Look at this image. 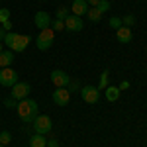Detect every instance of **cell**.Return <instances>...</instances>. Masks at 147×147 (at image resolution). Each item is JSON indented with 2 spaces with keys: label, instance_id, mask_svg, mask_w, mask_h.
Masks as SVG:
<instances>
[{
  "label": "cell",
  "instance_id": "29",
  "mask_svg": "<svg viewBox=\"0 0 147 147\" xmlns=\"http://www.w3.org/2000/svg\"><path fill=\"white\" fill-rule=\"evenodd\" d=\"M86 4H88V6H92V8H96V6L100 4V0H86Z\"/></svg>",
  "mask_w": 147,
  "mask_h": 147
},
{
  "label": "cell",
  "instance_id": "13",
  "mask_svg": "<svg viewBox=\"0 0 147 147\" xmlns=\"http://www.w3.org/2000/svg\"><path fill=\"white\" fill-rule=\"evenodd\" d=\"M131 37H134L131 28L122 26V28H118V30H116V39H118L120 43H129V41H131Z\"/></svg>",
  "mask_w": 147,
  "mask_h": 147
},
{
  "label": "cell",
  "instance_id": "14",
  "mask_svg": "<svg viewBox=\"0 0 147 147\" xmlns=\"http://www.w3.org/2000/svg\"><path fill=\"white\" fill-rule=\"evenodd\" d=\"M120 88L118 86H106V90H104V96H106V100L108 102H116V100H120Z\"/></svg>",
  "mask_w": 147,
  "mask_h": 147
},
{
  "label": "cell",
  "instance_id": "4",
  "mask_svg": "<svg viewBox=\"0 0 147 147\" xmlns=\"http://www.w3.org/2000/svg\"><path fill=\"white\" fill-rule=\"evenodd\" d=\"M32 127H34L35 134H39V136H47V134L51 131L53 124H51V118H49V116H37L34 122H32Z\"/></svg>",
  "mask_w": 147,
  "mask_h": 147
},
{
  "label": "cell",
  "instance_id": "23",
  "mask_svg": "<svg viewBox=\"0 0 147 147\" xmlns=\"http://www.w3.org/2000/svg\"><path fill=\"white\" fill-rule=\"evenodd\" d=\"M96 10L100 12V14H104V12L110 10V0H100V4L96 6Z\"/></svg>",
  "mask_w": 147,
  "mask_h": 147
},
{
  "label": "cell",
  "instance_id": "6",
  "mask_svg": "<svg viewBox=\"0 0 147 147\" xmlns=\"http://www.w3.org/2000/svg\"><path fill=\"white\" fill-rule=\"evenodd\" d=\"M49 79H51V82L55 84V88H67L69 82H71V77H69L65 71H61V69H55V71H51Z\"/></svg>",
  "mask_w": 147,
  "mask_h": 147
},
{
  "label": "cell",
  "instance_id": "30",
  "mask_svg": "<svg viewBox=\"0 0 147 147\" xmlns=\"http://www.w3.org/2000/svg\"><path fill=\"white\" fill-rule=\"evenodd\" d=\"M127 86H129V82H127V80H122V82H120V86H118V88H120V90H125V88H127Z\"/></svg>",
  "mask_w": 147,
  "mask_h": 147
},
{
  "label": "cell",
  "instance_id": "3",
  "mask_svg": "<svg viewBox=\"0 0 147 147\" xmlns=\"http://www.w3.org/2000/svg\"><path fill=\"white\" fill-rule=\"evenodd\" d=\"M53 39H55V32L51 28H45V30H41L39 35L35 37V45H37L39 51H47L49 47L53 45Z\"/></svg>",
  "mask_w": 147,
  "mask_h": 147
},
{
  "label": "cell",
  "instance_id": "27",
  "mask_svg": "<svg viewBox=\"0 0 147 147\" xmlns=\"http://www.w3.org/2000/svg\"><path fill=\"white\" fill-rule=\"evenodd\" d=\"M67 90H69V92H73V90L79 92V90H80V84L77 82V80H71V82H69V86H67Z\"/></svg>",
  "mask_w": 147,
  "mask_h": 147
},
{
  "label": "cell",
  "instance_id": "32",
  "mask_svg": "<svg viewBox=\"0 0 147 147\" xmlns=\"http://www.w3.org/2000/svg\"><path fill=\"white\" fill-rule=\"evenodd\" d=\"M4 37H6V32H4V28L0 26V41H4Z\"/></svg>",
  "mask_w": 147,
  "mask_h": 147
},
{
  "label": "cell",
  "instance_id": "10",
  "mask_svg": "<svg viewBox=\"0 0 147 147\" xmlns=\"http://www.w3.org/2000/svg\"><path fill=\"white\" fill-rule=\"evenodd\" d=\"M34 24H35V28H39V32L45 30V28H51V16H49V12H43V10L35 12Z\"/></svg>",
  "mask_w": 147,
  "mask_h": 147
},
{
  "label": "cell",
  "instance_id": "35",
  "mask_svg": "<svg viewBox=\"0 0 147 147\" xmlns=\"http://www.w3.org/2000/svg\"><path fill=\"white\" fill-rule=\"evenodd\" d=\"M41 2H45V0H41Z\"/></svg>",
  "mask_w": 147,
  "mask_h": 147
},
{
  "label": "cell",
  "instance_id": "15",
  "mask_svg": "<svg viewBox=\"0 0 147 147\" xmlns=\"http://www.w3.org/2000/svg\"><path fill=\"white\" fill-rule=\"evenodd\" d=\"M12 61H14V51H2L0 53V69L10 67Z\"/></svg>",
  "mask_w": 147,
  "mask_h": 147
},
{
  "label": "cell",
  "instance_id": "28",
  "mask_svg": "<svg viewBox=\"0 0 147 147\" xmlns=\"http://www.w3.org/2000/svg\"><path fill=\"white\" fill-rule=\"evenodd\" d=\"M2 28H4V32L8 34V32L12 30V22H10V20H8V22H4V24H2Z\"/></svg>",
  "mask_w": 147,
  "mask_h": 147
},
{
  "label": "cell",
  "instance_id": "7",
  "mask_svg": "<svg viewBox=\"0 0 147 147\" xmlns=\"http://www.w3.org/2000/svg\"><path fill=\"white\" fill-rule=\"evenodd\" d=\"M30 90H32V86L28 84V82H16L14 86H12V92H10V98H14L16 102L24 100V98H28V94H30Z\"/></svg>",
  "mask_w": 147,
  "mask_h": 147
},
{
  "label": "cell",
  "instance_id": "24",
  "mask_svg": "<svg viewBox=\"0 0 147 147\" xmlns=\"http://www.w3.org/2000/svg\"><path fill=\"white\" fill-rule=\"evenodd\" d=\"M51 30H53V32H63V30H65V22H63V20L51 22Z\"/></svg>",
  "mask_w": 147,
  "mask_h": 147
},
{
  "label": "cell",
  "instance_id": "22",
  "mask_svg": "<svg viewBox=\"0 0 147 147\" xmlns=\"http://www.w3.org/2000/svg\"><path fill=\"white\" fill-rule=\"evenodd\" d=\"M122 24H124L125 28H131V26L136 24V16H131V14H127V16H124V18H122Z\"/></svg>",
  "mask_w": 147,
  "mask_h": 147
},
{
  "label": "cell",
  "instance_id": "19",
  "mask_svg": "<svg viewBox=\"0 0 147 147\" xmlns=\"http://www.w3.org/2000/svg\"><path fill=\"white\" fill-rule=\"evenodd\" d=\"M69 8H65V6H59V8H57V20H63V22H65V18H67L69 16Z\"/></svg>",
  "mask_w": 147,
  "mask_h": 147
},
{
  "label": "cell",
  "instance_id": "21",
  "mask_svg": "<svg viewBox=\"0 0 147 147\" xmlns=\"http://www.w3.org/2000/svg\"><path fill=\"white\" fill-rule=\"evenodd\" d=\"M10 141H12L10 131H0V145H8Z\"/></svg>",
  "mask_w": 147,
  "mask_h": 147
},
{
  "label": "cell",
  "instance_id": "12",
  "mask_svg": "<svg viewBox=\"0 0 147 147\" xmlns=\"http://www.w3.org/2000/svg\"><path fill=\"white\" fill-rule=\"evenodd\" d=\"M71 12H73V16H86V12H88V4H86V0H73V6H71Z\"/></svg>",
  "mask_w": 147,
  "mask_h": 147
},
{
  "label": "cell",
  "instance_id": "20",
  "mask_svg": "<svg viewBox=\"0 0 147 147\" xmlns=\"http://www.w3.org/2000/svg\"><path fill=\"white\" fill-rule=\"evenodd\" d=\"M10 14H12V12L8 10V8H0V26L10 20Z\"/></svg>",
  "mask_w": 147,
  "mask_h": 147
},
{
  "label": "cell",
  "instance_id": "2",
  "mask_svg": "<svg viewBox=\"0 0 147 147\" xmlns=\"http://www.w3.org/2000/svg\"><path fill=\"white\" fill-rule=\"evenodd\" d=\"M30 35H24V34H14V32H8L6 34V37H4V45L10 47V51H14V53H22V51H26V47L30 45Z\"/></svg>",
  "mask_w": 147,
  "mask_h": 147
},
{
  "label": "cell",
  "instance_id": "25",
  "mask_svg": "<svg viewBox=\"0 0 147 147\" xmlns=\"http://www.w3.org/2000/svg\"><path fill=\"white\" fill-rule=\"evenodd\" d=\"M110 26H112L114 30L122 28V26H124V24H122V18H116V16H112V18H110Z\"/></svg>",
  "mask_w": 147,
  "mask_h": 147
},
{
  "label": "cell",
  "instance_id": "34",
  "mask_svg": "<svg viewBox=\"0 0 147 147\" xmlns=\"http://www.w3.org/2000/svg\"><path fill=\"white\" fill-rule=\"evenodd\" d=\"M0 147H6V145H0Z\"/></svg>",
  "mask_w": 147,
  "mask_h": 147
},
{
  "label": "cell",
  "instance_id": "26",
  "mask_svg": "<svg viewBox=\"0 0 147 147\" xmlns=\"http://www.w3.org/2000/svg\"><path fill=\"white\" fill-rule=\"evenodd\" d=\"M4 106H6L8 110H14V108L18 106V102L14 100V98H6V100H4Z\"/></svg>",
  "mask_w": 147,
  "mask_h": 147
},
{
  "label": "cell",
  "instance_id": "9",
  "mask_svg": "<svg viewBox=\"0 0 147 147\" xmlns=\"http://www.w3.org/2000/svg\"><path fill=\"white\" fill-rule=\"evenodd\" d=\"M51 98H53V102H55L57 106H67L69 102H71V92L67 88H55Z\"/></svg>",
  "mask_w": 147,
  "mask_h": 147
},
{
  "label": "cell",
  "instance_id": "11",
  "mask_svg": "<svg viewBox=\"0 0 147 147\" xmlns=\"http://www.w3.org/2000/svg\"><path fill=\"white\" fill-rule=\"evenodd\" d=\"M84 26H82V20H80L79 16H73V14H69L67 18H65V30L67 32H80Z\"/></svg>",
  "mask_w": 147,
  "mask_h": 147
},
{
  "label": "cell",
  "instance_id": "33",
  "mask_svg": "<svg viewBox=\"0 0 147 147\" xmlns=\"http://www.w3.org/2000/svg\"><path fill=\"white\" fill-rule=\"evenodd\" d=\"M2 45H4V43H2V41H0V53H2Z\"/></svg>",
  "mask_w": 147,
  "mask_h": 147
},
{
  "label": "cell",
  "instance_id": "5",
  "mask_svg": "<svg viewBox=\"0 0 147 147\" xmlns=\"http://www.w3.org/2000/svg\"><path fill=\"white\" fill-rule=\"evenodd\" d=\"M18 82V73L10 67H4L0 69V84L6 86V88H12L14 84Z\"/></svg>",
  "mask_w": 147,
  "mask_h": 147
},
{
  "label": "cell",
  "instance_id": "16",
  "mask_svg": "<svg viewBox=\"0 0 147 147\" xmlns=\"http://www.w3.org/2000/svg\"><path fill=\"white\" fill-rule=\"evenodd\" d=\"M30 147H47V139L39 134H34L30 137Z\"/></svg>",
  "mask_w": 147,
  "mask_h": 147
},
{
  "label": "cell",
  "instance_id": "31",
  "mask_svg": "<svg viewBox=\"0 0 147 147\" xmlns=\"http://www.w3.org/2000/svg\"><path fill=\"white\" fill-rule=\"evenodd\" d=\"M47 147H59L57 139H49V141H47Z\"/></svg>",
  "mask_w": 147,
  "mask_h": 147
},
{
  "label": "cell",
  "instance_id": "18",
  "mask_svg": "<svg viewBox=\"0 0 147 147\" xmlns=\"http://www.w3.org/2000/svg\"><path fill=\"white\" fill-rule=\"evenodd\" d=\"M86 16H88V20H90V22H100V18H102V14L96 10V8H88Z\"/></svg>",
  "mask_w": 147,
  "mask_h": 147
},
{
  "label": "cell",
  "instance_id": "8",
  "mask_svg": "<svg viewBox=\"0 0 147 147\" xmlns=\"http://www.w3.org/2000/svg\"><path fill=\"white\" fill-rule=\"evenodd\" d=\"M80 96L86 104H96L100 100V90L96 86H80Z\"/></svg>",
  "mask_w": 147,
  "mask_h": 147
},
{
  "label": "cell",
  "instance_id": "1",
  "mask_svg": "<svg viewBox=\"0 0 147 147\" xmlns=\"http://www.w3.org/2000/svg\"><path fill=\"white\" fill-rule=\"evenodd\" d=\"M16 112H18V118H20L22 122H28V124H32L35 118L39 116V106H37V102H35V100L24 98V100L18 102V106H16Z\"/></svg>",
  "mask_w": 147,
  "mask_h": 147
},
{
  "label": "cell",
  "instance_id": "17",
  "mask_svg": "<svg viewBox=\"0 0 147 147\" xmlns=\"http://www.w3.org/2000/svg\"><path fill=\"white\" fill-rule=\"evenodd\" d=\"M108 79H110V71H104L100 75V82H98V90H106V86H108Z\"/></svg>",
  "mask_w": 147,
  "mask_h": 147
}]
</instances>
